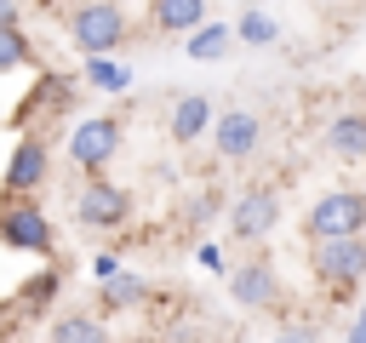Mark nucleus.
<instances>
[{
    "label": "nucleus",
    "instance_id": "nucleus-18",
    "mask_svg": "<svg viewBox=\"0 0 366 343\" xmlns=\"http://www.w3.org/2000/svg\"><path fill=\"white\" fill-rule=\"evenodd\" d=\"M234 29H240V40H246V46H274V40H280V23H274L269 11H257V6H252V11H240V17H234Z\"/></svg>",
    "mask_w": 366,
    "mask_h": 343
},
{
    "label": "nucleus",
    "instance_id": "nucleus-10",
    "mask_svg": "<svg viewBox=\"0 0 366 343\" xmlns=\"http://www.w3.org/2000/svg\"><path fill=\"white\" fill-rule=\"evenodd\" d=\"M257 137H263V126H257L252 109H229V114L212 120V143H217L223 160H246V154L257 149Z\"/></svg>",
    "mask_w": 366,
    "mask_h": 343
},
{
    "label": "nucleus",
    "instance_id": "nucleus-21",
    "mask_svg": "<svg viewBox=\"0 0 366 343\" xmlns=\"http://www.w3.org/2000/svg\"><path fill=\"white\" fill-rule=\"evenodd\" d=\"M92 274H97V280L120 274V252H97V257H92Z\"/></svg>",
    "mask_w": 366,
    "mask_h": 343
},
{
    "label": "nucleus",
    "instance_id": "nucleus-13",
    "mask_svg": "<svg viewBox=\"0 0 366 343\" xmlns=\"http://www.w3.org/2000/svg\"><path fill=\"white\" fill-rule=\"evenodd\" d=\"M149 17H154V29H166V34H194V29L206 23V0H154Z\"/></svg>",
    "mask_w": 366,
    "mask_h": 343
},
{
    "label": "nucleus",
    "instance_id": "nucleus-2",
    "mask_svg": "<svg viewBox=\"0 0 366 343\" xmlns=\"http://www.w3.org/2000/svg\"><path fill=\"white\" fill-rule=\"evenodd\" d=\"M309 269H315V280L332 286V292L360 286V280H366V234H326V240H315Z\"/></svg>",
    "mask_w": 366,
    "mask_h": 343
},
{
    "label": "nucleus",
    "instance_id": "nucleus-7",
    "mask_svg": "<svg viewBox=\"0 0 366 343\" xmlns=\"http://www.w3.org/2000/svg\"><path fill=\"white\" fill-rule=\"evenodd\" d=\"M74 217H80L86 229L109 234V229H120V223L132 217V194H126L120 183H103V177H92V183L80 189V200H74Z\"/></svg>",
    "mask_w": 366,
    "mask_h": 343
},
{
    "label": "nucleus",
    "instance_id": "nucleus-9",
    "mask_svg": "<svg viewBox=\"0 0 366 343\" xmlns=\"http://www.w3.org/2000/svg\"><path fill=\"white\" fill-rule=\"evenodd\" d=\"M46 172H51V149H46V137L17 131L11 160H6V194H34V189H46Z\"/></svg>",
    "mask_w": 366,
    "mask_h": 343
},
{
    "label": "nucleus",
    "instance_id": "nucleus-12",
    "mask_svg": "<svg viewBox=\"0 0 366 343\" xmlns=\"http://www.w3.org/2000/svg\"><path fill=\"white\" fill-rule=\"evenodd\" d=\"M149 297V280L143 274H132V269H120V274H109V280H97V303H103V314H120V309H137Z\"/></svg>",
    "mask_w": 366,
    "mask_h": 343
},
{
    "label": "nucleus",
    "instance_id": "nucleus-4",
    "mask_svg": "<svg viewBox=\"0 0 366 343\" xmlns=\"http://www.w3.org/2000/svg\"><path fill=\"white\" fill-rule=\"evenodd\" d=\"M309 240H326V234H366V194L360 189H332L309 206Z\"/></svg>",
    "mask_w": 366,
    "mask_h": 343
},
{
    "label": "nucleus",
    "instance_id": "nucleus-17",
    "mask_svg": "<svg viewBox=\"0 0 366 343\" xmlns=\"http://www.w3.org/2000/svg\"><path fill=\"white\" fill-rule=\"evenodd\" d=\"M103 337H109L103 314H63L51 326V343H103Z\"/></svg>",
    "mask_w": 366,
    "mask_h": 343
},
{
    "label": "nucleus",
    "instance_id": "nucleus-11",
    "mask_svg": "<svg viewBox=\"0 0 366 343\" xmlns=\"http://www.w3.org/2000/svg\"><path fill=\"white\" fill-rule=\"evenodd\" d=\"M212 97H200V91H189V97H177L172 103V120H166V131H172V143H194L200 131H212Z\"/></svg>",
    "mask_w": 366,
    "mask_h": 343
},
{
    "label": "nucleus",
    "instance_id": "nucleus-14",
    "mask_svg": "<svg viewBox=\"0 0 366 343\" xmlns=\"http://www.w3.org/2000/svg\"><path fill=\"white\" fill-rule=\"evenodd\" d=\"M326 149L332 154H343V160H366V114H337L332 126H326Z\"/></svg>",
    "mask_w": 366,
    "mask_h": 343
},
{
    "label": "nucleus",
    "instance_id": "nucleus-3",
    "mask_svg": "<svg viewBox=\"0 0 366 343\" xmlns=\"http://www.w3.org/2000/svg\"><path fill=\"white\" fill-rule=\"evenodd\" d=\"M69 34H74V46L92 57V51H120L126 46V17H120V6H109V0H86V6H74L69 11Z\"/></svg>",
    "mask_w": 366,
    "mask_h": 343
},
{
    "label": "nucleus",
    "instance_id": "nucleus-24",
    "mask_svg": "<svg viewBox=\"0 0 366 343\" xmlns=\"http://www.w3.org/2000/svg\"><path fill=\"white\" fill-rule=\"evenodd\" d=\"M315 6H337V0H315Z\"/></svg>",
    "mask_w": 366,
    "mask_h": 343
},
{
    "label": "nucleus",
    "instance_id": "nucleus-19",
    "mask_svg": "<svg viewBox=\"0 0 366 343\" xmlns=\"http://www.w3.org/2000/svg\"><path fill=\"white\" fill-rule=\"evenodd\" d=\"M23 57H29V40H23V23H11V29H0V69H6V74H17V69H23Z\"/></svg>",
    "mask_w": 366,
    "mask_h": 343
},
{
    "label": "nucleus",
    "instance_id": "nucleus-23",
    "mask_svg": "<svg viewBox=\"0 0 366 343\" xmlns=\"http://www.w3.org/2000/svg\"><path fill=\"white\" fill-rule=\"evenodd\" d=\"M349 337H355V343H366V303H360V314H355V326H349Z\"/></svg>",
    "mask_w": 366,
    "mask_h": 343
},
{
    "label": "nucleus",
    "instance_id": "nucleus-22",
    "mask_svg": "<svg viewBox=\"0 0 366 343\" xmlns=\"http://www.w3.org/2000/svg\"><path fill=\"white\" fill-rule=\"evenodd\" d=\"M17 17H23V11H17V0H0V29H11Z\"/></svg>",
    "mask_w": 366,
    "mask_h": 343
},
{
    "label": "nucleus",
    "instance_id": "nucleus-8",
    "mask_svg": "<svg viewBox=\"0 0 366 343\" xmlns=\"http://www.w3.org/2000/svg\"><path fill=\"white\" fill-rule=\"evenodd\" d=\"M114 149H120V120H114V114H92V120H80V126L69 131V160L86 166V172L109 166Z\"/></svg>",
    "mask_w": 366,
    "mask_h": 343
},
{
    "label": "nucleus",
    "instance_id": "nucleus-6",
    "mask_svg": "<svg viewBox=\"0 0 366 343\" xmlns=\"http://www.w3.org/2000/svg\"><path fill=\"white\" fill-rule=\"evenodd\" d=\"M229 297H234L246 314H269V309L280 303V274H274V263H269V257L234 263V269H229Z\"/></svg>",
    "mask_w": 366,
    "mask_h": 343
},
{
    "label": "nucleus",
    "instance_id": "nucleus-16",
    "mask_svg": "<svg viewBox=\"0 0 366 343\" xmlns=\"http://www.w3.org/2000/svg\"><path fill=\"white\" fill-rule=\"evenodd\" d=\"M86 80H92L97 91H109V97H120V91L132 86V69H120V63H114L109 51H92V57H86Z\"/></svg>",
    "mask_w": 366,
    "mask_h": 343
},
{
    "label": "nucleus",
    "instance_id": "nucleus-15",
    "mask_svg": "<svg viewBox=\"0 0 366 343\" xmlns=\"http://www.w3.org/2000/svg\"><path fill=\"white\" fill-rule=\"evenodd\" d=\"M234 40H240V29H229V23H200V29L183 40V51H189L194 63H217Z\"/></svg>",
    "mask_w": 366,
    "mask_h": 343
},
{
    "label": "nucleus",
    "instance_id": "nucleus-20",
    "mask_svg": "<svg viewBox=\"0 0 366 343\" xmlns=\"http://www.w3.org/2000/svg\"><path fill=\"white\" fill-rule=\"evenodd\" d=\"M194 257H200V269H212V274H229V257H223L217 246H200Z\"/></svg>",
    "mask_w": 366,
    "mask_h": 343
},
{
    "label": "nucleus",
    "instance_id": "nucleus-5",
    "mask_svg": "<svg viewBox=\"0 0 366 343\" xmlns=\"http://www.w3.org/2000/svg\"><path fill=\"white\" fill-rule=\"evenodd\" d=\"M274 223H280V189H269V183L246 189V194L229 206V234L246 240V246H257L263 234H274Z\"/></svg>",
    "mask_w": 366,
    "mask_h": 343
},
{
    "label": "nucleus",
    "instance_id": "nucleus-1",
    "mask_svg": "<svg viewBox=\"0 0 366 343\" xmlns=\"http://www.w3.org/2000/svg\"><path fill=\"white\" fill-rule=\"evenodd\" d=\"M0 240H6V252H17V257H51V252H57V229H51V217H46L29 194H6Z\"/></svg>",
    "mask_w": 366,
    "mask_h": 343
}]
</instances>
